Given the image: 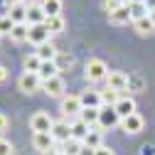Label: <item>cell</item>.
Returning a JSON list of instances; mask_svg holds the SVG:
<instances>
[{"instance_id":"b9f144b4","label":"cell","mask_w":155,"mask_h":155,"mask_svg":"<svg viewBox=\"0 0 155 155\" xmlns=\"http://www.w3.org/2000/svg\"><path fill=\"white\" fill-rule=\"evenodd\" d=\"M128 3H145V0H128Z\"/></svg>"},{"instance_id":"5bb4252c","label":"cell","mask_w":155,"mask_h":155,"mask_svg":"<svg viewBox=\"0 0 155 155\" xmlns=\"http://www.w3.org/2000/svg\"><path fill=\"white\" fill-rule=\"evenodd\" d=\"M35 54L40 57L42 62H57V57H59V49L54 47V42L49 40V42H45V45H40L35 49Z\"/></svg>"},{"instance_id":"f35d334b","label":"cell","mask_w":155,"mask_h":155,"mask_svg":"<svg viewBox=\"0 0 155 155\" xmlns=\"http://www.w3.org/2000/svg\"><path fill=\"white\" fill-rule=\"evenodd\" d=\"M42 155H64V150H57V148H52V150H47V153H42Z\"/></svg>"},{"instance_id":"d4e9b609","label":"cell","mask_w":155,"mask_h":155,"mask_svg":"<svg viewBox=\"0 0 155 155\" xmlns=\"http://www.w3.org/2000/svg\"><path fill=\"white\" fill-rule=\"evenodd\" d=\"M42 10L47 17H54V15H62V0H42Z\"/></svg>"},{"instance_id":"3957f363","label":"cell","mask_w":155,"mask_h":155,"mask_svg":"<svg viewBox=\"0 0 155 155\" xmlns=\"http://www.w3.org/2000/svg\"><path fill=\"white\" fill-rule=\"evenodd\" d=\"M52 126H54V118L45 111H37L32 118H30V128L32 133H52Z\"/></svg>"},{"instance_id":"74e56055","label":"cell","mask_w":155,"mask_h":155,"mask_svg":"<svg viewBox=\"0 0 155 155\" xmlns=\"http://www.w3.org/2000/svg\"><path fill=\"white\" fill-rule=\"evenodd\" d=\"M79 155H96V150H94V148H86V145H84V148H81V153H79Z\"/></svg>"},{"instance_id":"836d02e7","label":"cell","mask_w":155,"mask_h":155,"mask_svg":"<svg viewBox=\"0 0 155 155\" xmlns=\"http://www.w3.org/2000/svg\"><path fill=\"white\" fill-rule=\"evenodd\" d=\"M8 128H10V118H8L5 113H0V135H3Z\"/></svg>"},{"instance_id":"8992f818","label":"cell","mask_w":155,"mask_h":155,"mask_svg":"<svg viewBox=\"0 0 155 155\" xmlns=\"http://www.w3.org/2000/svg\"><path fill=\"white\" fill-rule=\"evenodd\" d=\"M113 126H121V116L116 113L113 106H101V113H99V128L101 130H108Z\"/></svg>"},{"instance_id":"277c9868","label":"cell","mask_w":155,"mask_h":155,"mask_svg":"<svg viewBox=\"0 0 155 155\" xmlns=\"http://www.w3.org/2000/svg\"><path fill=\"white\" fill-rule=\"evenodd\" d=\"M81 99L79 96H74V94H67L64 99H62V113H64V118H79V113H81Z\"/></svg>"},{"instance_id":"5b68a950","label":"cell","mask_w":155,"mask_h":155,"mask_svg":"<svg viewBox=\"0 0 155 155\" xmlns=\"http://www.w3.org/2000/svg\"><path fill=\"white\" fill-rule=\"evenodd\" d=\"M52 138L57 140V143H67V140H71V118H62L59 121H54V126H52Z\"/></svg>"},{"instance_id":"7bdbcfd3","label":"cell","mask_w":155,"mask_h":155,"mask_svg":"<svg viewBox=\"0 0 155 155\" xmlns=\"http://www.w3.org/2000/svg\"><path fill=\"white\" fill-rule=\"evenodd\" d=\"M12 3H25V5H27V0H12Z\"/></svg>"},{"instance_id":"52a82bcc","label":"cell","mask_w":155,"mask_h":155,"mask_svg":"<svg viewBox=\"0 0 155 155\" xmlns=\"http://www.w3.org/2000/svg\"><path fill=\"white\" fill-rule=\"evenodd\" d=\"M106 86L113 89V91H121V94H123V91L128 89V74L121 71V69L108 71V76H106Z\"/></svg>"},{"instance_id":"d590c367","label":"cell","mask_w":155,"mask_h":155,"mask_svg":"<svg viewBox=\"0 0 155 155\" xmlns=\"http://www.w3.org/2000/svg\"><path fill=\"white\" fill-rule=\"evenodd\" d=\"M140 155H155V145H143L140 148Z\"/></svg>"},{"instance_id":"30bf717a","label":"cell","mask_w":155,"mask_h":155,"mask_svg":"<svg viewBox=\"0 0 155 155\" xmlns=\"http://www.w3.org/2000/svg\"><path fill=\"white\" fill-rule=\"evenodd\" d=\"M79 99H81V106L84 108H101L104 101H101V91H96V89H84L79 94Z\"/></svg>"},{"instance_id":"2e32d148","label":"cell","mask_w":155,"mask_h":155,"mask_svg":"<svg viewBox=\"0 0 155 155\" xmlns=\"http://www.w3.org/2000/svg\"><path fill=\"white\" fill-rule=\"evenodd\" d=\"M108 22H111V25H128V22H133V17H130V5L126 3V5H121L116 12H111V15H108Z\"/></svg>"},{"instance_id":"7402d4cb","label":"cell","mask_w":155,"mask_h":155,"mask_svg":"<svg viewBox=\"0 0 155 155\" xmlns=\"http://www.w3.org/2000/svg\"><path fill=\"white\" fill-rule=\"evenodd\" d=\"M89 130H91V126H86L81 118H74V121H71V138H76V140H84Z\"/></svg>"},{"instance_id":"44dd1931","label":"cell","mask_w":155,"mask_h":155,"mask_svg":"<svg viewBox=\"0 0 155 155\" xmlns=\"http://www.w3.org/2000/svg\"><path fill=\"white\" fill-rule=\"evenodd\" d=\"M27 37H30V25L27 22H22V25H15L12 27V32H10V40L12 42H27Z\"/></svg>"},{"instance_id":"7a4b0ae2","label":"cell","mask_w":155,"mask_h":155,"mask_svg":"<svg viewBox=\"0 0 155 155\" xmlns=\"http://www.w3.org/2000/svg\"><path fill=\"white\" fill-rule=\"evenodd\" d=\"M17 89H20L22 94H37L42 89V79H40V74H35V71H25L20 79H17Z\"/></svg>"},{"instance_id":"ac0fdd59","label":"cell","mask_w":155,"mask_h":155,"mask_svg":"<svg viewBox=\"0 0 155 155\" xmlns=\"http://www.w3.org/2000/svg\"><path fill=\"white\" fill-rule=\"evenodd\" d=\"M47 22V15L42 10V5H30L27 8V25H45Z\"/></svg>"},{"instance_id":"60d3db41","label":"cell","mask_w":155,"mask_h":155,"mask_svg":"<svg viewBox=\"0 0 155 155\" xmlns=\"http://www.w3.org/2000/svg\"><path fill=\"white\" fill-rule=\"evenodd\" d=\"M148 15H150V20H153V25H155V10H150Z\"/></svg>"},{"instance_id":"f1b7e54d","label":"cell","mask_w":155,"mask_h":155,"mask_svg":"<svg viewBox=\"0 0 155 155\" xmlns=\"http://www.w3.org/2000/svg\"><path fill=\"white\" fill-rule=\"evenodd\" d=\"M128 5H130V17H133V22L148 15V8H145V3H128Z\"/></svg>"},{"instance_id":"603a6c76","label":"cell","mask_w":155,"mask_h":155,"mask_svg":"<svg viewBox=\"0 0 155 155\" xmlns=\"http://www.w3.org/2000/svg\"><path fill=\"white\" fill-rule=\"evenodd\" d=\"M47 30L52 32V35H62L64 32V27H67V22H64V17L62 15H54V17H47Z\"/></svg>"},{"instance_id":"484cf974","label":"cell","mask_w":155,"mask_h":155,"mask_svg":"<svg viewBox=\"0 0 155 155\" xmlns=\"http://www.w3.org/2000/svg\"><path fill=\"white\" fill-rule=\"evenodd\" d=\"M128 91H130V94H140V91H145V81H143L140 74H128Z\"/></svg>"},{"instance_id":"8d00e7d4","label":"cell","mask_w":155,"mask_h":155,"mask_svg":"<svg viewBox=\"0 0 155 155\" xmlns=\"http://www.w3.org/2000/svg\"><path fill=\"white\" fill-rule=\"evenodd\" d=\"M5 79H8V69H5V67H3V64H0V84H3V81H5Z\"/></svg>"},{"instance_id":"1f68e13d","label":"cell","mask_w":155,"mask_h":155,"mask_svg":"<svg viewBox=\"0 0 155 155\" xmlns=\"http://www.w3.org/2000/svg\"><path fill=\"white\" fill-rule=\"evenodd\" d=\"M128 3V0H106V3H104V10L111 15V12H116V10H118L121 5H126Z\"/></svg>"},{"instance_id":"4316f807","label":"cell","mask_w":155,"mask_h":155,"mask_svg":"<svg viewBox=\"0 0 155 155\" xmlns=\"http://www.w3.org/2000/svg\"><path fill=\"white\" fill-rule=\"evenodd\" d=\"M121 96H123L121 91H113V89L106 86V89L101 91V101H104V106H116V101H118Z\"/></svg>"},{"instance_id":"ab89813d","label":"cell","mask_w":155,"mask_h":155,"mask_svg":"<svg viewBox=\"0 0 155 155\" xmlns=\"http://www.w3.org/2000/svg\"><path fill=\"white\" fill-rule=\"evenodd\" d=\"M145 8H148V12L155 10V0H145Z\"/></svg>"},{"instance_id":"ba28073f","label":"cell","mask_w":155,"mask_h":155,"mask_svg":"<svg viewBox=\"0 0 155 155\" xmlns=\"http://www.w3.org/2000/svg\"><path fill=\"white\" fill-rule=\"evenodd\" d=\"M64 79L62 76H54V79H47V81H42V91L47 94V96H52V99H64Z\"/></svg>"},{"instance_id":"8fae6325","label":"cell","mask_w":155,"mask_h":155,"mask_svg":"<svg viewBox=\"0 0 155 155\" xmlns=\"http://www.w3.org/2000/svg\"><path fill=\"white\" fill-rule=\"evenodd\" d=\"M143 126H145V121H143V116L135 111V113H130L128 118H123L121 121V128L126 130V133H130V135H135V133H140L143 130Z\"/></svg>"},{"instance_id":"9c48e42d","label":"cell","mask_w":155,"mask_h":155,"mask_svg":"<svg viewBox=\"0 0 155 155\" xmlns=\"http://www.w3.org/2000/svg\"><path fill=\"white\" fill-rule=\"evenodd\" d=\"M49 37H52V32L47 30V25H32V27H30V37H27V42H32L35 47H40V45L49 42Z\"/></svg>"},{"instance_id":"6da1fadb","label":"cell","mask_w":155,"mask_h":155,"mask_svg":"<svg viewBox=\"0 0 155 155\" xmlns=\"http://www.w3.org/2000/svg\"><path fill=\"white\" fill-rule=\"evenodd\" d=\"M84 76L89 84H96V81H106L108 76V67L104 59H89L86 67H84Z\"/></svg>"},{"instance_id":"9a60e30c","label":"cell","mask_w":155,"mask_h":155,"mask_svg":"<svg viewBox=\"0 0 155 155\" xmlns=\"http://www.w3.org/2000/svg\"><path fill=\"white\" fill-rule=\"evenodd\" d=\"M116 113H118L121 116V121L123 118H128V116L130 113H135V101H133V96H121V99L118 101H116Z\"/></svg>"},{"instance_id":"f546056e","label":"cell","mask_w":155,"mask_h":155,"mask_svg":"<svg viewBox=\"0 0 155 155\" xmlns=\"http://www.w3.org/2000/svg\"><path fill=\"white\" fill-rule=\"evenodd\" d=\"M81 148H84V143H81V140L71 138V140H67V143H64V155H79V153H81Z\"/></svg>"},{"instance_id":"d6a6232c","label":"cell","mask_w":155,"mask_h":155,"mask_svg":"<svg viewBox=\"0 0 155 155\" xmlns=\"http://www.w3.org/2000/svg\"><path fill=\"white\" fill-rule=\"evenodd\" d=\"M12 153H15L12 143H10V140H5V138H0V155H12Z\"/></svg>"},{"instance_id":"e0dca14e","label":"cell","mask_w":155,"mask_h":155,"mask_svg":"<svg viewBox=\"0 0 155 155\" xmlns=\"http://www.w3.org/2000/svg\"><path fill=\"white\" fill-rule=\"evenodd\" d=\"M81 143H84L86 148H94V150H96V148H101V145H104V130H101L99 126H94V128L86 133V138H84Z\"/></svg>"},{"instance_id":"d6986e66","label":"cell","mask_w":155,"mask_h":155,"mask_svg":"<svg viewBox=\"0 0 155 155\" xmlns=\"http://www.w3.org/2000/svg\"><path fill=\"white\" fill-rule=\"evenodd\" d=\"M59 71H62V67L57 64V62H42V67H40V79L42 81H47V79H54V76H59Z\"/></svg>"},{"instance_id":"cb8c5ba5","label":"cell","mask_w":155,"mask_h":155,"mask_svg":"<svg viewBox=\"0 0 155 155\" xmlns=\"http://www.w3.org/2000/svg\"><path fill=\"white\" fill-rule=\"evenodd\" d=\"M99 113H101V108H81V113H79V118L86 123V126H99Z\"/></svg>"},{"instance_id":"83f0119b","label":"cell","mask_w":155,"mask_h":155,"mask_svg":"<svg viewBox=\"0 0 155 155\" xmlns=\"http://www.w3.org/2000/svg\"><path fill=\"white\" fill-rule=\"evenodd\" d=\"M22 64H25V71H35V74H37V71H40V67H42V59L32 52V54L25 57V62H22Z\"/></svg>"},{"instance_id":"ffe728a7","label":"cell","mask_w":155,"mask_h":155,"mask_svg":"<svg viewBox=\"0 0 155 155\" xmlns=\"http://www.w3.org/2000/svg\"><path fill=\"white\" fill-rule=\"evenodd\" d=\"M133 30L138 32V35H143V37L153 35V32H155V25H153V20H150V15L140 17V20H135V22H133Z\"/></svg>"},{"instance_id":"7c38bea8","label":"cell","mask_w":155,"mask_h":155,"mask_svg":"<svg viewBox=\"0 0 155 155\" xmlns=\"http://www.w3.org/2000/svg\"><path fill=\"white\" fill-rule=\"evenodd\" d=\"M27 8L30 5H25V3H10L8 17H10L15 25H22V22H27Z\"/></svg>"},{"instance_id":"e575fe53","label":"cell","mask_w":155,"mask_h":155,"mask_svg":"<svg viewBox=\"0 0 155 155\" xmlns=\"http://www.w3.org/2000/svg\"><path fill=\"white\" fill-rule=\"evenodd\" d=\"M96 155H116L111 148H106V145H101V148H96Z\"/></svg>"},{"instance_id":"4dcf8cb0","label":"cell","mask_w":155,"mask_h":155,"mask_svg":"<svg viewBox=\"0 0 155 155\" xmlns=\"http://www.w3.org/2000/svg\"><path fill=\"white\" fill-rule=\"evenodd\" d=\"M12 27H15V22L10 20V17L8 15H0V35H10Z\"/></svg>"},{"instance_id":"4fadbf2b","label":"cell","mask_w":155,"mask_h":155,"mask_svg":"<svg viewBox=\"0 0 155 155\" xmlns=\"http://www.w3.org/2000/svg\"><path fill=\"white\" fill-rule=\"evenodd\" d=\"M54 138H52V133H32V145L40 150V153H47L54 148Z\"/></svg>"},{"instance_id":"ee69618b","label":"cell","mask_w":155,"mask_h":155,"mask_svg":"<svg viewBox=\"0 0 155 155\" xmlns=\"http://www.w3.org/2000/svg\"><path fill=\"white\" fill-rule=\"evenodd\" d=\"M0 37H3V35H0Z\"/></svg>"}]
</instances>
